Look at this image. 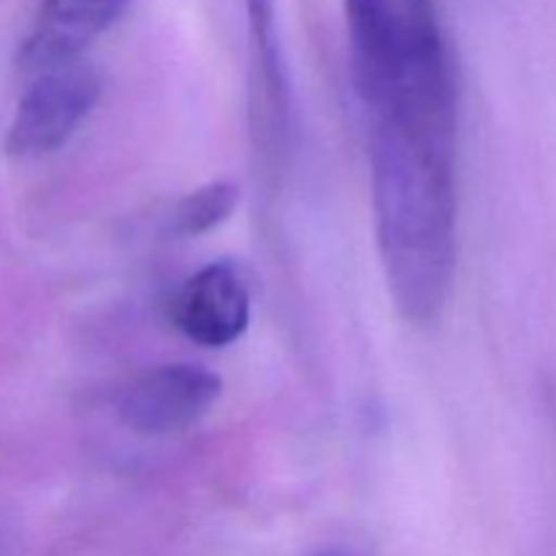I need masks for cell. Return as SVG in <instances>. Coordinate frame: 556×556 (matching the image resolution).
I'll return each mask as SVG.
<instances>
[{
  "instance_id": "1",
  "label": "cell",
  "mask_w": 556,
  "mask_h": 556,
  "mask_svg": "<svg viewBox=\"0 0 556 556\" xmlns=\"http://www.w3.org/2000/svg\"><path fill=\"white\" fill-rule=\"evenodd\" d=\"M369 141L454 152L456 96L434 5L342 0Z\"/></svg>"
},
{
  "instance_id": "2",
  "label": "cell",
  "mask_w": 556,
  "mask_h": 556,
  "mask_svg": "<svg viewBox=\"0 0 556 556\" xmlns=\"http://www.w3.org/2000/svg\"><path fill=\"white\" fill-rule=\"evenodd\" d=\"M98 98L101 76L81 60L43 71L16 106L5 134V152L22 161L52 155L79 130Z\"/></svg>"
},
{
  "instance_id": "3",
  "label": "cell",
  "mask_w": 556,
  "mask_h": 556,
  "mask_svg": "<svg viewBox=\"0 0 556 556\" xmlns=\"http://www.w3.org/2000/svg\"><path fill=\"white\" fill-rule=\"evenodd\" d=\"M223 383L201 364H161L130 380L117 413L139 434H177L195 427L220 400Z\"/></svg>"
},
{
  "instance_id": "4",
  "label": "cell",
  "mask_w": 556,
  "mask_h": 556,
  "mask_svg": "<svg viewBox=\"0 0 556 556\" xmlns=\"http://www.w3.org/2000/svg\"><path fill=\"white\" fill-rule=\"evenodd\" d=\"M172 318L201 348H228L237 342L250 324V291L242 271L231 261L199 269L174 296Z\"/></svg>"
},
{
  "instance_id": "5",
  "label": "cell",
  "mask_w": 556,
  "mask_h": 556,
  "mask_svg": "<svg viewBox=\"0 0 556 556\" xmlns=\"http://www.w3.org/2000/svg\"><path fill=\"white\" fill-rule=\"evenodd\" d=\"M130 0H41L20 49L25 71L60 68L79 63L81 52L112 30Z\"/></svg>"
},
{
  "instance_id": "6",
  "label": "cell",
  "mask_w": 556,
  "mask_h": 556,
  "mask_svg": "<svg viewBox=\"0 0 556 556\" xmlns=\"http://www.w3.org/2000/svg\"><path fill=\"white\" fill-rule=\"evenodd\" d=\"M239 190L231 182H212L185 195L168 215V231L174 237H199L231 217Z\"/></svg>"
},
{
  "instance_id": "7",
  "label": "cell",
  "mask_w": 556,
  "mask_h": 556,
  "mask_svg": "<svg viewBox=\"0 0 556 556\" xmlns=\"http://www.w3.org/2000/svg\"><path fill=\"white\" fill-rule=\"evenodd\" d=\"M320 556H353V554H345V552H329V554H320Z\"/></svg>"
},
{
  "instance_id": "8",
  "label": "cell",
  "mask_w": 556,
  "mask_h": 556,
  "mask_svg": "<svg viewBox=\"0 0 556 556\" xmlns=\"http://www.w3.org/2000/svg\"><path fill=\"white\" fill-rule=\"evenodd\" d=\"M413 3H421V5H434V0H413Z\"/></svg>"
}]
</instances>
